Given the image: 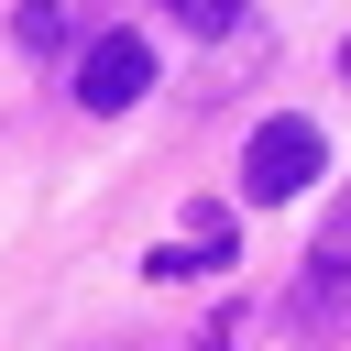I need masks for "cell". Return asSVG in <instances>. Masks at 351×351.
Returning <instances> with one entry per match:
<instances>
[{
  "label": "cell",
  "instance_id": "obj_2",
  "mask_svg": "<svg viewBox=\"0 0 351 351\" xmlns=\"http://www.w3.org/2000/svg\"><path fill=\"white\" fill-rule=\"evenodd\" d=\"M143 88H154V44H143V33H99L88 66H77V99H88V110H132Z\"/></svg>",
  "mask_w": 351,
  "mask_h": 351
},
{
  "label": "cell",
  "instance_id": "obj_1",
  "mask_svg": "<svg viewBox=\"0 0 351 351\" xmlns=\"http://www.w3.org/2000/svg\"><path fill=\"white\" fill-rule=\"evenodd\" d=\"M318 165H329V143H318V121H263L252 143H241V197H263V208H285V197H307L318 186Z\"/></svg>",
  "mask_w": 351,
  "mask_h": 351
},
{
  "label": "cell",
  "instance_id": "obj_4",
  "mask_svg": "<svg viewBox=\"0 0 351 351\" xmlns=\"http://www.w3.org/2000/svg\"><path fill=\"white\" fill-rule=\"evenodd\" d=\"M55 33H66V0H22V11H11V44H22V55H44Z\"/></svg>",
  "mask_w": 351,
  "mask_h": 351
},
{
  "label": "cell",
  "instance_id": "obj_3",
  "mask_svg": "<svg viewBox=\"0 0 351 351\" xmlns=\"http://www.w3.org/2000/svg\"><path fill=\"white\" fill-rule=\"evenodd\" d=\"M340 296H351V208L329 219V241L307 252V285H296V329H329L340 318Z\"/></svg>",
  "mask_w": 351,
  "mask_h": 351
},
{
  "label": "cell",
  "instance_id": "obj_5",
  "mask_svg": "<svg viewBox=\"0 0 351 351\" xmlns=\"http://www.w3.org/2000/svg\"><path fill=\"white\" fill-rule=\"evenodd\" d=\"M165 11H176L186 33H230V22H241V0H165Z\"/></svg>",
  "mask_w": 351,
  "mask_h": 351
},
{
  "label": "cell",
  "instance_id": "obj_6",
  "mask_svg": "<svg viewBox=\"0 0 351 351\" xmlns=\"http://www.w3.org/2000/svg\"><path fill=\"white\" fill-rule=\"evenodd\" d=\"M340 77H351V44H340Z\"/></svg>",
  "mask_w": 351,
  "mask_h": 351
}]
</instances>
